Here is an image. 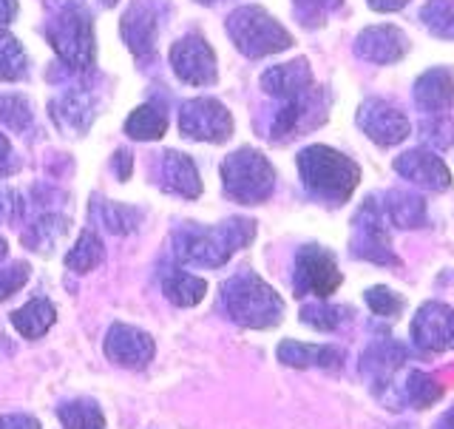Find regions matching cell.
<instances>
[{
  "label": "cell",
  "mask_w": 454,
  "mask_h": 429,
  "mask_svg": "<svg viewBox=\"0 0 454 429\" xmlns=\"http://www.w3.org/2000/svg\"><path fill=\"white\" fill-rule=\"evenodd\" d=\"M255 236V222L245 217H233L219 227H205V231L182 234L176 242V259L196 267H219L236 250L247 248Z\"/></svg>",
  "instance_id": "1"
},
{
  "label": "cell",
  "mask_w": 454,
  "mask_h": 429,
  "mask_svg": "<svg viewBox=\"0 0 454 429\" xmlns=\"http://www.w3.org/2000/svg\"><path fill=\"white\" fill-rule=\"evenodd\" d=\"M298 171H301V179L309 194L335 205L347 203L361 179V168L349 156L326 146H309L298 154Z\"/></svg>",
  "instance_id": "2"
},
{
  "label": "cell",
  "mask_w": 454,
  "mask_h": 429,
  "mask_svg": "<svg viewBox=\"0 0 454 429\" xmlns=\"http://www.w3.org/2000/svg\"><path fill=\"white\" fill-rule=\"evenodd\" d=\"M222 296L231 319L245 327H253V330L276 327L284 316L281 296L255 274H239L231 282H224Z\"/></svg>",
  "instance_id": "3"
},
{
  "label": "cell",
  "mask_w": 454,
  "mask_h": 429,
  "mask_svg": "<svg viewBox=\"0 0 454 429\" xmlns=\"http://www.w3.org/2000/svg\"><path fill=\"white\" fill-rule=\"evenodd\" d=\"M224 194L241 205H259L276 188V171L255 148H241L222 163Z\"/></svg>",
  "instance_id": "4"
},
{
  "label": "cell",
  "mask_w": 454,
  "mask_h": 429,
  "mask_svg": "<svg viewBox=\"0 0 454 429\" xmlns=\"http://www.w3.org/2000/svg\"><path fill=\"white\" fill-rule=\"evenodd\" d=\"M227 35L247 57H267L293 46V35L262 6H241L227 18Z\"/></svg>",
  "instance_id": "5"
},
{
  "label": "cell",
  "mask_w": 454,
  "mask_h": 429,
  "mask_svg": "<svg viewBox=\"0 0 454 429\" xmlns=\"http://www.w3.org/2000/svg\"><path fill=\"white\" fill-rule=\"evenodd\" d=\"M46 35L66 66L82 71L94 63V26L89 12L80 9L77 4H63L57 9Z\"/></svg>",
  "instance_id": "6"
},
{
  "label": "cell",
  "mask_w": 454,
  "mask_h": 429,
  "mask_svg": "<svg viewBox=\"0 0 454 429\" xmlns=\"http://www.w3.org/2000/svg\"><path fill=\"white\" fill-rule=\"evenodd\" d=\"M340 276L335 256L321 245H307L295 256V282L293 288L298 296H316L318 302H326L338 288Z\"/></svg>",
  "instance_id": "7"
},
{
  "label": "cell",
  "mask_w": 454,
  "mask_h": 429,
  "mask_svg": "<svg viewBox=\"0 0 454 429\" xmlns=\"http://www.w3.org/2000/svg\"><path fill=\"white\" fill-rule=\"evenodd\" d=\"M352 253L358 259L375 265H397V256L392 253L389 234H387V217H383V208L375 205V196H369L366 205L358 211V217H355Z\"/></svg>",
  "instance_id": "8"
},
{
  "label": "cell",
  "mask_w": 454,
  "mask_h": 429,
  "mask_svg": "<svg viewBox=\"0 0 454 429\" xmlns=\"http://www.w3.org/2000/svg\"><path fill=\"white\" fill-rule=\"evenodd\" d=\"M179 131L188 139L224 142L233 134V117L222 103H216V99L199 97V99H191V103L182 106Z\"/></svg>",
  "instance_id": "9"
},
{
  "label": "cell",
  "mask_w": 454,
  "mask_h": 429,
  "mask_svg": "<svg viewBox=\"0 0 454 429\" xmlns=\"http://www.w3.org/2000/svg\"><path fill=\"white\" fill-rule=\"evenodd\" d=\"M170 66H174L176 77L188 85H210L216 83V54L207 46L205 37L199 35H188L179 43H174L170 49Z\"/></svg>",
  "instance_id": "10"
},
{
  "label": "cell",
  "mask_w": 454,
  "mask_h": 429,
  "mask_svg": "<svg viewBox=\"0 0 454 429\" xmlns=\"http://www.w3.org/2000/svg\"><path fill=\"white\" fill-rule=\"evenodd\" d=\"M409 350L395 338H375L372 345L366 347V353L361 355V373L369 381V390H372L378 398L383 395V390H392L395 373L406 364Z\"/></svg>",
  "instance_id": "11"
},
{
  "label": "cell",
  "mask_w": 454,
  "mask_h": 429,
  "mask_svg": "<svg viewBox=\"0 0 454 429\" xmlns=\"http://www.w3.org/2000/svg\"><path fill=\"white\" fill-rule=\"evenodd\" d=\"M326 120V94L309 89L304 94H298L287 99V106L278 111V117L273 123V137L276 139H293L298 134L309 131Z\"/></svg>",
  "instance_id": "12"
},
{
  "label": "cell",
  "mask_w": 454,
  "mask_h": 429,
  "mask_svg": "<svg viewBox=\"0 0 454 429\" xmlns=\"http://www.w3.org/2000/svg\"><path fill=\"white\" fill-rule=\"evenodd\" d=\"M358 125L378 146H397L411 131L406 114L401 108H395L392 103H383V99H366L358 108Z\"/></svg>",
  "instance_id": "13"
},
{
  "label": "cell",
  "mask_w": 454,
  "mask_h": 429,
  "mask_svg": "<svg viewBox=\"0 0 454 429\" xmlns=\"http://www.w3.org/2000/svg\"><path fill=\"white\" fill-rule=\"evenodd\" d=\"M454 338V310L440 302H426L411 319V341L423 353H443Z\"/></svg>",
  "instance_id": "14"
},
{
  "label": "cell",
  "mask_w": 454,
  "mask_h": 429,
  "mask_svg": "<svg viewBox=\"0 0 454 429\" xmlns=\"http://www.w3.org/2000/svg\"><path fill=\"white\" fill-rule=\"evenodd\" d=\"M106 355L120 367L142 369L153 359V338L131 324L117 322L106 336Z\"/></svg>",
  "instance_id": "15"
},
{
  "label": "cell",
  "mask_w": 454,
  "mask_h": 429,
  "mask_svg": "<svg viewBox=\"0 0 454 429\" xmlns=\"http://www.w3.org/2000/svg\"><path fill=\"white\" fill-rule=\"evenodd\" d=\"M409 52V37L397 26H369L355 40V54L369 63H397Z\"/></svg>",
  "instance_id": "16"
},
{
  "label": "cell",
  "mask_w": 454,
  "mask_h": 429,
  "mask_svg": "<svg viewBox=\"0 0 454 429\" xmlns=\"http://www.w3.org/2000/svg\"><path fill=\"white\" fill-rule=\"evenodd\" d=\"M395 171L403 179L420 185V188H429V191H446L451 185V174H449L446 163L437 160V156L426 148H415V151L401 154L395 160Z\"/></svg>",
  "instance_id": "17"
},
{
  "label": "cell",
  "mask_w": 454,
  "mask_h": 429,
  "mask_svg": "<svg viewBox=\"0 0 454 429\" xmlns=\"http://www.w3.org/2000/svg\"><path fill=\"white\" fill-rule=\"evenodd\" d=\"M160 35V9L153 0H134L122 14V40L134 54H148Z\"/></svg>",
  "instance_id": "18"
},
{
  "label": "cell",
  "mask_w": 454,
  "mask_h": 429,
  "mask_svg": "<svg viewBox=\"0 0 454 429\" xmlns=\"http://www.w3.org/2000/svg\"><path fill=\"white\" fill-rule=\"evenodd\" d=\"M344 350L333 345H304V341H281L278 345V361L287 367H321V369H338L344 367Z\"/></svg>",
  "instance_id": "19"
},
{
  "label": "cell",
  "mask_w": 454,
  "mask_h": 429,
  "mask_svg": "<svg viewBox=\"0 0 454 429\" xmlns=\"http://www.w3.org/2000/svg\"><path fill=\"white\" fill-rule=\"evenodd\" d=\"M262 85H264L267 94L281 97V99H293L298 94H304V91L312 89L309 63L304 60V57H298V60H293V63L267 68L262 75Z\"/></svg>",
  "instance_id": "20"
},
{
  "label": "cell",
  "mask_w": 454,
  "mask_h": 429,
  "mask_svg": "<svg viewBox=\"0 0 454 429\" xmlns=\"http://www.w3.org/2000/svg\"><path fill=\"white\" fill-rule=\"evenodd\" d=\"M415 103L426 114H446L454 106V75L449 68H432L415 83Z\"/></svg>",
  "instance_id": "21"
},
{
  "label": "cell",
  "mask_w": 454,
  "mask_h": 429,
  "mask_svg": "<svg viewBox=\"0 0 454 429\" xmlns=\"http://www.w3.org/2000/svg\"><path fill=\"white\" fill-rule=\"evenodd\" d=\"M162 188L184 199H196L202 194V179H199V171L188 154L179 151L162 154Z\"/></svg>",
  "instance_id": "22"
},
{
  "label": "cell",
  "mask_w": 454,
  "mask_h": 429,
  "mask_svg": "<svg viewBox=\"0 0 454 429\" xmlns=\"http://www.w3.org/2000/svg\"><path fill=\"white\" fill-rule=\"evenodd\" d=\"M383 217L392 222L395 227H403V231H418L426 225V203L423 196L409 194V191H389L383 196Z\"/></svg>",
  "instance_id": "23"
},
{
  "label": "cell",
  "mask_w": 454,
  "mask_h": 429,
  "mask_svg": "<svg viewBox=\"0 0 454 429\" xmlns=\"http://www.w3.org/2000/svg\"><path fill=\"white\" fill-rule=\"evenodd\" d=\"M57 319V310L49 298H32L28 305H23L20 310L12 313V324L14 330L26 338H40L49 333V327Z\"/></svg>",
  "instance_id": "24"
},
{
  "label": "cell",
  "mask_w": 454,
  "mask_h": 429,
  "mask_svg": "<svg viewBox=\"0 0 454 429\" xmlns=\"http://www.w3.org/2000/svg\"><path fill=\"white\" fill-rule=\"evenodd\" d=\"M51 111H54L57 125L66 128L71 134H82L91 123V103L82 91H71V94H63L60 99H54Z\"/></svg>",
  "instance_id": "25"
},
{
  "label": "cell",
  "mask_w": 454,
  "mask_h": 429,
  "mask_svg": "<svg viewBox=\"0 0 454 429\" xmlns=\"http://www.w3.org/2000/svg\"><path fill=\"white\" fill-rule=\"evenodd\" d=\"M162 290L174 305L179 307H193L205 298L207 293V282L184 274V270H170V274L162 279Z\"/></svg>",
  "instance_id": "26"
},
{
  "label": "cell",
  "mask_w": 454,
  "mask_h": 429,
  "mask_svg": "<svg viewBox=\"0 0 454 429\" xmlns=\"http://www.w3.org/2000/svg\"><path fill=\"white\" fill-rule=\"evenodd\" d=\"M125 131L134 139H160L168 131V117L156 103H145L125 120Z\"/></svg>",
  "instance_id": "27"
},
{
  "label": "cell",
  "mask_w": 454,
  "mask_h": 429,
  "mask_svg": "<svg viewBox=\"0 0 454 429\" xmlns=\"http://www.w3.org/2000/svg\"><path fill=\"white\" fill-rule=\"evenodd\" d=\"M403 398L415 409H429L432 404H437L440 398H443V387H440L437 378L423 373V369H409L406 384H403Z\"/></svg>",
  "instance_id": "28"
},
{
  "label": "cell",
  "mask_w": 454,
  "mask_h": 429,
  "mask_svg": "<svg viewBox=\"0 0 454 429\" xmlns=\"http://www.w3.org/2000/svg\"><path fill=\"white\" fill-rule=\"evenodd\" d=\"M66 429H103L106 426V416L99 409L97 401L91 398H77V401H68L57 409Z\"/></svg>",
  "instance_id": "29"
},
{
  "label": "cell",
  "mask_w": 454,
  "mask_h": 429,
  "mask_svg": "<svg viewBox=\"0 0 454 429\" xmlns=\"http://www.w3.org/2000/svg\"><path fill=\"white\" fill-rule=\"evenodd\" d=\"M352 316H355L352 307H338V305H326V302H316V305L301 307V322L316 327V330H321V333L338 330V327L344 322H349Z\"/></svg>",
  "instance_id": "30"
},
{
  "label": "cell",
  "mask_w": 454,
  "mask_h": 429,
  "mask_svg": "<svg viewBox=\"0 0 454 429\" xmlns=\"http://www.w3.org/2000/svg\"><path fill=\"white\" fill-rule=\"evenodd\" d=\"M94 213L103 219L106 231H111V234H134L142 225V219H145V213H142L139 208H128L120 203H106V205H99Z\"/></svg>",
  "instance_id": "31"
},
{
  "label": "cell",
  "mask_w": 454,
  "mask_h": 429,
  "mask_svg": "<svg viewBox=\"0 0 454 429\" xmlns=\"http://www.w3.org/2000/svg\"><path fill=\"white\" fill-rule=\"evenodd\" d=\"M103 256L106 253H103V242H99V236L94 231H82L74 250L66 256V265L71 270H77V274H89V270H94L99 262H103Z\"/></svg>",
  "instance_id": "32"
},
{
  "label": "cell",
  "mask_w": 454,
  "mask_h": 429,
  "mask_svg": "<svg viewBox=\"0 0 454 429\" xmlns=\"http://www.w3.org/2000/svg\"><path fill=\"white\" fill-rule=\"evenodd\" d=\"M420 20L426 23L432 35L443 37V40H454V4L451 0H429L420 9Z\"/></svg>",
  "instance_id": "33"
},
{
  "label": "cell",
  "mask_w": 454,
  "mask_h": 429,
  "mask_svg": "<svg viewBox=\"0 0 454 429\" xmlns=\"http://www.w3.org/2000/svg\"><path fill=\"white\" fill-rule=\"evenodd\" d=\"M66 227H68V219L54 217V213H49V217H43V219L32 227V231L23 234V242H26L28 248L49 253V250L54 248V242H57V239H63Z\"/></svg>",
  "instance_id": "34"
},
{
  "label": "cell",
  "mask_w": 454,
  "mask_h": 429,
  "mask_svg": "<svg viewBox=\"0 0 454 429\" xmlns=\"http://www.w3.org/2000/svg\"><path fill=\"white\" fill-rule=\"evenodd\" d=\"M26 77V52L20 40L9 32H0V80H20Z\"/></svg>",
  "instance_id": "35"
},
{
  "label": "cell",
  "mask_w": 454,
  "mask_h": 429,
  "mask_svg": "<svg viewBox=\"0 0 454 429\" xmlns=\"http://www.w3.org/2000/svg\"><path fill=\"white\" fill-rule=\"evenodd\" d=\"M420 134L426 142H432L434 148H449L454 146V120L449 114H426Z\"/></svg>",
  "instance_id": "36"
},
{
  "label": "cell",
  "mask_w": 454,
  "mask_h": 429,
  "mask_svg": "<svg viewBox=\"0 0 454 429\" xmlns=\"http://www.w3.org/2000/svg\"><path fill=\"white\" fill-rule=\"evenodd\" d=\"M364 298H366L369 310H372L375 316H380V319H395V316H401V313H403V298L397 296L395 290L383 288V284H378V288H369L364 293Z\"/></svg>",
  "instance_id": "37"
},
{
  "label": "cell",
  "mask_w": 454,
  "mask_h": 429,
  "mask_svg": "<svg viewBox=\"0 0 454 429\" xmlns=\"http://www.w3.org/2000/svg\"><path fill=\"white\" fill-rule=\"evenodd\" d=\"M0 123H6L14 131H23L32 123V108L23 97H0Z\"/></svg>",
  "instance_id": "38"
},
{
  "label": "cell",
  "mask_w": 454,
  "mask_h": 429,
  "mask_svg": "<svg viewBox=\"0 0 454 429\" xmlns=\"http://www.w3.org/2000/svg\"><path fill=\"white\" fill-rule=\"evenodd\" d=\"M293 4H295V12L301 14V20H304L307 26H316V23H321L333 9L340 6V0H293Z\"/></svg>",
  "instance_id": "39"
},
{
  "label": "cell",
  "mask_w": 454,
  "mask_h": 429,
  "mask_svg": "<svg viewBox=\"0 0 454 429\" xmlns=\"http://www.w3.org/2000/svg\"><path fill=\"white\" fill-rule=\"evenodd\" d=\"M28 270L32 267H28L26 262H14L12 267L0 270V302H6L14 290L23 288V284L28 282Z\"/></svg>",
  "instance_id": "40"
},
{
  "label": "cell",
  "mask_w": 454,
  "mask_h": 429,
  "mask_svg": "<svg viewBox=\"0 0 454 429\" xmlns=\"http://www.w3.org/2000/svg\"><path fill=\"white\" fill-rule=\"evenodd\" d=\"M18 217H20V196L9 188H0V225L14 222Z\"/></svg>",
  "instance_id": "41"
},
{
  "label": "cell",
  "mask_w": 454,
  "mask_h": 429,
  "mask_svg": "<svg viewBox=\"0 0 454 429\" xmlns=\"http://www.w3.org/2000/svg\"><path fill=\"white\" fill-rule=\"evenodd\" d=\"M0 429H40V421L14 412V416H0Z\"/></svg>",
  "instance_id": "42"
},
{
  "label": "cell",
  "mask_w": 454,
  "mask_h": 429,
  "mask_svg": "<svg viewBox=\"0 0 454 429\" xmlns=\"http://www.w3.org/2000/svg\"><path fill=\"white\" fill-rule=\"evenodd\" d=\"M114 165H117V177L120 179L131 177V154H128V151H117V154H114Z\"/></svg>",
  "instance_id": "43"
},
{
  "label": "cell",
  "mask_w": 454,
  "mask_h": 429,
  "mask_svg": "<svg viewBox=\"0 0 454 429\" xmlns=\"http://www.w3.org/2000/svg\"><path fill=\"white\" fill-rule=\"evenodd\" d=\"M18 14V0H0V26H6Z\"/></svg>",
  "instance_id": "44"
},
{
  "label": "cell",
  "mask_w": 454,
  "mask_h": 429,
  "mask_svg": "<svg viewBox=\"0 0 454 429\" xmlns=\"http://www.w3.org/2000/svg\"><path fill=\"white\" fill-rule=\"evenodd\" d=\"M409 4V0H369V6H372L375 12H397L403 9Z\"/></svg>",
  "instance_id": "45"
},
{
  "label": "cell",
  "mask_w": 454,
  "mask_h": 429,
  "mask_svg": "<svg viewBox=\"0 0 454 429\" xmlns=\"http://www.w3.org/2000/svg\"><path fill=\"white\" fill-rule=\"evenodd\" d=\"M432 429H454V407H451V409H446L443 416L437 418V424H434Z\"/></svg>",
  "instance_id": "46"
},
{
  "label": "cell",
  "mask_w": 454,
  "mask_h": 429,
  "mask_svg": "<svg viewBox=\"0 0 454 429\" xmlns=\"http://www.w3.org/2000/svg\"><path fill=\"white\" fill-rule=\"evenodd\" d=\"M6 250H9V245H6V239H0V262L6 259Z\"/></svg>",
  "instance_id": "47"
},
{
  "label": "cell",
  "mask_w": 454,
  "mask_h": 429,
  "mask_svg": "<svg viewBox=\"0 0 454 429\" xmlns=\"http://www.w3.org/2000/svg\"><path fill=\"white\" fill-rule=\"evenodd\" d=\"M199 4H219V0H199Z\"/></svg>",
  "instance_id": "48"
},
{
  "label": "cell",
  "mask_w": 454,
  "mask_h": 429,
  "mask_svg": "<svg viewBox=\"0 0 454 429\" xmlns=\"http://www.w3.org/2000/svg\"><path fill=\"white\" fill-rule=\"evenodd\" d=\"M103 4H106V6H114V4H117V0H103Z\"/></svg>",
  "instance_id": "49"
},
{
  "label": "cell",
  "mask_w": 454,
  "mask_h": 429,
  "mask_svg": "<svg viewBox=\"0 0 454 429\" xmlns=\"http://www.w3.org/2000/svg\"><path fill=\"white\" fill-rule=\"evenodd\" d=\"M451 347H454V338H451Z\"/></svg>",
  "instance_id": "50"
}]
</instances>
